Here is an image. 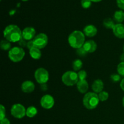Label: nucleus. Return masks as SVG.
Masks as SVG:
<instances>
[{"instance_id": "obj_1", "label": "nucleus", "mask_w": 124, "mask_h": 124, "mask_svg": "<svg viewBox=\"0 0 124 124\" xmlns=\"http://www.w3.org/2000/svg\"><path fill=\"white\" fill-rule=\"evenodd\" d=\"M4 37L10 42H19L22 38V31L16 25L10 24L5 28L3 31Z\"/></svg>"}, {"instance_id": "obj_2", "label": "nucleus", "mask_w": 124, "mask_h": 124, "mask_svg": "<svg viewBox=\"0 0 124 124\" xmlns=\"http://www.w3.org/2000/svg\"><path fill=\"white\" fill-rule=\"evenodd\" d=\"M85 36L84 33L79 30H75L70 34L68 41L71 47L76 49L83 47L85 43Z\"/></svg>"}, {"instance_id": "obj_3", "label": "nucleus", "mask_w": 124, "mask_h": 124, "mask_svg": "<svg viewBox=\"0 0 124 124\" xmlns=\"http://www.w3.org/2000/svg\"><path fill=\"white\" fill-rule=\"evenodd\" d=\"M99 96L94 92H87L83 98V104L86 108L93 110L98 107L99 104Z\"/></svg>"}, {"instance_id": "obj_4", "label": "nucleus", "mask_w": 124, "mask_h": 124, "mask_svg": "<svg viewBox=\"0 0 124 124\" xmlns=\"http://www.w3.org/2000/svg\"><path fill=\"white\" fill-rule=\"evenodd\" d=\"M9 59L14 62H18L23 60L25 56V52L21 47H15L11 48L8 53Z\"/></svg>"}, {"instance_id": "obj_5", "label": "nucleus", "mask_w": 124, "mask_h": 124, "mask_svg": "<svg viewBox=\"0 0 124 124\" xmlns=\"http://www.w3.org/2000/svg\"><path fill=\"white\" fill-rule=\"evenodd\" d=\"M62 81L67 86H73L77 84L79 81L78 75L75 71H67L62 76Z\"/></svg>"}, {"instance_id": "obj_6", "label": "nucleus", "mask_w": 124, "mask_h": 124, "mask_svg": "<svg viewBox=\"0 0 124 124\" xmlns=\"http://www.w3.org/2000/svg\"><path fill=\"white\" fill-rule=\"evenodd\" d=\"M35 78L38 83L44 84L47 83L49 79V74L46 69L44 68H39L35 71Z\"/></svg>"}, {"instance_id": "obj_7", "label": "nucleus", "mask_w": 124, "mask_h": 124, "mask_svg": "<svg viewBox=\"0 0 124 124\" xmlns=\"http://www.w3.org/2000/svg\"><path fill=\"white\" fill-rule=\"evenodd\" d=\"M34 46L40 50L46 47L48 43V36L47 35L43 33L38 34L33 39Z\"/></svg>"}, {"instance_id": "obj_8", "label": "nucleus", "mask_w": 124, "mask_h": 124, "mask_svg": "<svg viewBox=\"0 0 124 124\" xmlns=\"http://www.w3.org/2000/svg\"><path fill=\"white\" fill-rule=\"evenodd\" d=\"M10 111L12 116L17 119H21L26 115L25 107L20 104H14L11 108Z\"/></svg>"}, {"instance_id": "obj_9", "label": "nucleus", "mask_w": 124, "mask_h": 124, "mask_svg": "<svg viewBox=\"0 0 124 124\" xmlns=\"http://www.w3.org/2000/svg\"><path fill=\"white\" fill-rule=\"evenodd\" d=\"M41 107L45 109H50L54 106V99L50 94H46L41 98L40 101Z\"/></svg>"}, {"instance_id": "obj_10", "label": "nucleus", "mask_w": 124, "mask_h": 124, "mask_svg": "<svg viewBox=\"0 0 124 124\" xmlns=\"http://www.w3.org/2000/svg\"><path fill=\"white\" fill-rule=\"evenodd\" d=\"M36 34V31L35 29L31 27H25L24 30L22 31V36H23V39H24L25 41H31L33 40Z\"/></svg>"}, {"instance_id": "obj_11", "label": "nucleus", "mask_w": 124, "mask_h": 124, "mask_svg": "<svg viewBox=\"0 0 124 124\" xmlns=\"http://www.w3.org/2000/svg\"><path fill=\"white\" fill-rule=\"evenodd\" d=\"M82 47L87 53H93L96 50L97 44L93 40H88L85 42Z\"/></svg>"}, {"instance_id": "obj_12", "label": "nucleus", "mask_w": 124, "mask_h": 124, "mask_svg": "<svg viewBox=\"0 0 124 124\" xmlns=\"http://www.w3.org/2000/svg\"><path fill=\"white\" fill-rule=\"evenodd\" d=\"M115 36L120 39H124V24H116L113 29Z\"/></svg>"}, {"instance_id": "obj_13", "label": "nucleus", "mask_w": 124, "mask_h": 124, "mask_svg": "<svg viewBox=\"0 0 124 124\" xmlns=\"http://www.w3.org/2000/svg\"><path fill=\"white\" fill-rule=\"evenodd\" d=\"M35 85L33 82L31 81H25L22 84L21 90L24 93H29L34 91Z\"/></svg>"}, {"instance_id": "obj_14", "label": "nucleus", "mask_w": 124, "mask_h": 124, "mask_svg": "<svg viewBox=\"0 0 124 124\" xmlns=\"http://www.w3.org/2000/svg\"><path fill=\"white\" fill-rule=\"evenodd\" d=\"M98 33L97 28L94 25H88L85 26L84 29V33L87 37H93Z\"/></svg>"}, {"instance_id": "obj_15", "label": "nucleus", "mask_w": 124, "mask_h": 124, "mask_svg": "<svg viewBox=\"0 0 124 124\" xmlns=\"http://www.w3.org/2000/svg\"><path fill=\"white\" fill-rule=\"evenodd\" d=\"M104 82L101 79H96L93 82L92 85V88L96 93H99L102 92L104 89Z\"/></svg>"}, {"instance_id": "obj_16", "label": "nucleus", "mask_w": 124, "mask_h": 124, "mask_svg": "<svg viewBox=\"0 0 124 124\" xmlns=\"http://www.w3.org/2000/svg\"><path fill=\"white\" fill-rule=\"evenodd\" d=\"M77 89L81 93H87L88 90V84L86 80L79 81L77 84Z\"/></svg>"}, {"instance_id": "obj_17", "label": "nucleus", "mask_w": 124, "mask_h": 124, "mask_svg": "<svg viewBox=\"0 0 124 124\" xmlns=\"http://www.w3.org/2000/svg\"><path fill=\"white\" fill-rule=\"evenodd\" d=\"M29 53L31 58L34 59H39L41 57V52L39 48L33 47L29 50Z\"/></svg>"}, {"instance_id": "obj_18", "label": "nucleus", "mask_w": 124, "mask_h": 124, "mask_svg": "<svg viewBox=\"0 0 124 124\" xmlns=\"http://www.w3.org/2000/svg\"><path fill=\"white\" fill-rule=\"evenodd\" d=\"M114 19L115 21L121 24L124 21V12L122 10H117L114 13Z\"/></svg>"}, {"instance_id": "obj_19", "label": "nucleus", "mask_w": 124, "mask_h": 124, "mask_svg": "<svg viewBox=\"0 0 124 124\" xmlns=\"http://www.w3.org/2000/svg\"><path fill=\"white\" fill-rule=\"evenodd\" d=\"M38 113V110L36 107L33 106H30L27 108L26 110V116L27 117H33L37 115Z\"/></svg>"}, {"instance_id": "obj_20", "label": "nucleus", "mask_w": 124, "mask_h": 124, "mask_svg": "<svg viewBox=\"0 0 124 124\" xmlns=\"http://www.w3.org/2000/svg\"><path fill=\"white\" fill-rule=\"evenodd\" d=\"M103 24H104V27L105 28L108 29H112V30L114 27H115V25H116L113 21L110 18H105L104 20V22H103Z\"/></svg>"}, {"instance_id": "obj_21", "label": "nucleus", "mask_w": 124, "mask_h": 124, "mask_svg": "<svg viewBox=\"0 0 124 124\" xmlns=\"http://www.w3.org/2000/svg\"><path fill=\"white\" fill-rule=\"evenodd\" d=\"M72 65L73 69L75 71H78V70H79L82 68L83 64H82V61L79 59H77L73 62Z\"/></svg>"}, {"instance_id": "obj_22", "label": "nucleus", "mask_w": 124, "mask_h": 124, "mask_svg": "<svg viewBox=\"0 0 124 124\" xmlns=\"http://www.w3.org/2000/svg\"><path fill=\"white\" fill-rule=\"evenodd\" d=\"M1 49L3 50H8L11 49V44L10 42L7 40H2L0 44Z\"/></svg>"}, {"instance_id": "obj_23", "label": "nucleus", "mask_w": 124, "mask_h": 124, "mask_svg": "<svg viewBox=\"0 0 124 124\" xmlns=\"http://www.w3.org/2000/svg\"><path fill=\"white\" fill-rule=\"evenodd\" d=\"M98 96H99V99L101 101H105L108 99L109 96L108 93L107 92H105V91H102L101 93H99L98 94Z\"/></svg>"}, {"instance_id": "obj_24", "label": "nucleus", "mask_w": 124, "mask_h": 124, "mask_svg": "<svg viewBox=\"0 0 124 124\" xmlns=\"http://www.w3.org/2000/svg\"><path fill=\"white\" fill-rule=\"evenodd\" d=\"M117 71L119 75L124 77V62H121L118 64L117 67Z\"/></svg>"}, {"instance_id": "obj_25", "label": "nucleus", "mask_w": 124, "mask_h": 124, "mask_svg": "<svg viewBox=\"0 0 124 124\" xmlns=\"http://www.w3.org/2000/svg\"><path fill=\"white\" fill-rule=\"evenodd\" d=\"M78 75L79 81H83V80H86V78L87 76V72L85 70H81L78 73Z\"/></svg>"}, {"instance_id": "obj_26", "label": "nucleus", "mask_w": 124, "mask_h": 124, "mask_svg": "<svg viewBox=\"0 0 124 124\" xmlns=\"http://www.w3.org/2000/svg\"><path fill=\"white\" fill-rule=\"evenodd\" d=\"M81 6L84 8H88L92 5L91 0H81Z\"/></svg>"}, {"instance_id": "obj_27", "label": "nucleus", "mask_w": 124, "mask_h": 124, "mask_svg": "<svg viewBox=\"0 0 124 124\" xmlns=\"http://www.w3.org/2000/svg\"><path fill=\"white\" fill-rule=\"evenodd\" d=\"M110 79L113 82H117L121 80V76L119 74H113L110 76Z\"/></svg>"}, {"instance_id": "obj_28", "label": "nucleus", "mask_w": 124, "mask_h": 124, "mask_svg": "<svg viewBox=\"0 0 124 124\" xmlns=\"http://www.w3.org/2000/svg\"><path fill=\"white\" fill-rule=\"evenodd\" d=\"M6 117V108L2 105H0V120Z\"/></svg>"}, {"instance_id": "obj_29", "label": "nucleus", "mask_w": 124, "mask_h": 124, "mask_svg": "<svg viewBox=\"0 0 124 124\" xmlns=\"http://www.w3.org/2000/svg\"><path fill=\"white\" fill-rule=\"evenodd\" d=\"M77 53L78 54H79V55L81 56H84L87 53L86 52V51L84 49L83 47H81V48L77 49Z\"/></svg>"}, {"instance_id": "obj_30", "label": "nucleus", "mask_w": 124, "mask_h": 124, "mask_svg": "<svg viewBox=\"0 0 124 124\" xmlns=\"http://www.w3.org/2000/svg\"><path fill=\"white\" fill-rule=\"evenodd\" d=\"M116 3L119 8L124 10V0H116Z\"/></svg>"}, {"instance_id": "obj_31", "label": "nucleus", "mask_w": 124, "mask_h": 124, "mask_svg": "<svg viewBox=\"0 0 124 124\" xmlns=\"http://www.w3.org/2000/svg\"><path fill=\"white\" fill-rule=\"evenodd\" d=\"M33 47H35V46H34L33 40H31V41H29V42H27V47L29 50L31 49V48Z\"/></svg>"}, {"instance_id": "obj_32", "label": "nucleus", "mask_w": 124, "mask_h": 124, "mask_svg": "<svg viewBox=\"0 0 124 124\" xmlns=\"http://www.w3.org/2000/svg\"><path fill=\"white\" fill-rule=\"evenodd\" d=\"M0 124H10V122L8 119L5 117L3 119L0 120Z\"/></svg>"}, {"instance_id": "obj_33", "label": "nucleus", "mask_w": 124, "mask_h": 124, "mask_svg": "<svg viewBox=\"0 0 124 124\" xmlns=\"http://www.w3.org/2000/svg\"><path fill=\"white\" fill-rule=\"evenodd\" d=\"M25 40H24V39L22 38L19 41V44L21 46H22V47H25V46L27 47V42H25Z\"/></svg>"}, {"instance_id": "obj_34", "label": "nucleus", "mask_w": 124, "mask_h": 124, "mask_svg": "<svg viewBox=\"0 0 124 124\" xmlns=\"http://www.w3.org/2000/svg\"><path fill=\"white\" fill-rule=\"evenodd\" d=\"M120 87H121V89L124 92V78L121 80V82L120 83Z\"/></svg>"}, {"instance_id": "obj_35", "label": "nucleus", "mask_w": 124, "mask_h": 124, "mask_svg": "<svg viewBox=\"0 0 124 124\" xmlns=\"http://www.w3.org/2000/svg\"><path fill=\"white\" fill-rule=\"evenodd\" d=\"M41 89L42 90H46L47 89V85H46V84H41Z\"/></svg>"}, {"instance_id": "obj_36", "label": "nucleus", "mask_w": 124, "mask_h": 124, "mask_svg": "<svg viewBox=\"0 0 124 124\" xmlns=\"http://www.w3.org/2000/svg\"><path fill=\"white\" fill-rule=\"evenodd\" d=\"M120 60L121 61V62H124V52L121 54V56H120Z\"/></svg>"}, {"instance_id": "obj_37", "label": "nucleus", "mask_w": 124, "mask_h": 124, "mask_svg": "<svg viewBox=\"0 0 124 124\" xmlns=\"http://www.w3.org/2000/svg\"><path fill=\"white\" fill-rule=\"evenodd\" d=\"M102 0H91L92 2H100Z\"/></svg>"}, {"instance_id": "obj_38", "label": "nucleus", "mask_w": 124, "mask_h": 124, "mask_svg": "<svg viewBox=\"0 0 124 124\" xmlns=\"http://www.w3.org/2000/svg\"><path fill=\"white\" fill-rule=\"evenodd\" d=\"M122 105H123V106L124 107V96L123 99H122Z\"/></svg>"}, {"instance_id": "obj_39", "label": "nucleus", "mask_w": 124, "mask_h": 124, "mask_svg": "<svg viewBox=\"0 0 124 124\" xmlns=\"http://www.w3.org/2000/svg\"><path fill=\"white\" fill-rule=\"evenodd\" d=\"M22 1H29V0H22Z\"/></svg>"}, {"instance_id": "obj_40", "label": "nucleus", "mask_w": 124, "mask_h": 124, "mask_svg": "<svg viewBox=\"0 0 124 124\" xmlns=\"http://www.w3.org/2000/svg\"><path fill=\"white\" fill-rule=\"evenodd\" d=\"M123 50H124V47H123Z\"/></svg>"}, {"instance_id": "obj_41", "label": "nucleus", "mask_w": 124, "mask_h": 124, "mask_svg": "<svg viewBox=\"0 0 124 124\" xmlns=\"http://www.w3.org/2000/svg\"></svg>"}]
</instances>
